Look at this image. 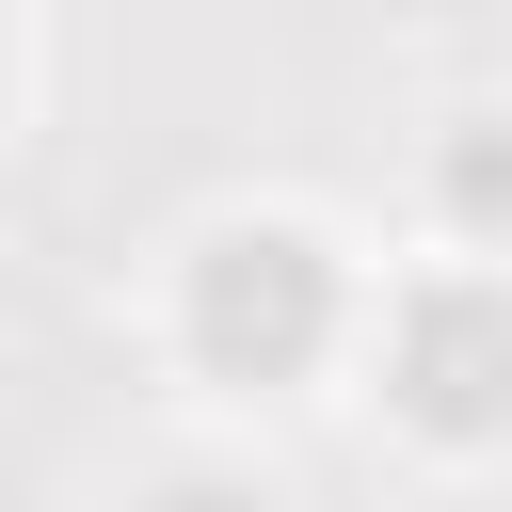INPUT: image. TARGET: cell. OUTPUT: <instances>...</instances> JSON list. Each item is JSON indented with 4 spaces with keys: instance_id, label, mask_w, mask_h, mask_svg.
I'll return each instance as SVG.
<instances>
[{
    "instance_id": "obj_1",
    "label": "cell",
    "mask_w": 512,
    "mask_h": 512,
    "mask_svg": "<svg viewBox=\"0 0 512 512\" xmlns=\"http://www.w3.org/2000/svg\"><path fill=\"white\" fill-rule=\"evenodd\" d=\"M192 320H208V352H272V368H288V352L320 336V256H304V240H224Z\"/></svg>"
},
{
    "instance_id": "obj_2",
    "label": "cell",
    "mask_w": 512,
    "mask_h": 512,
    "mask_svg": "<svg viewBox=\"0 0 512 512\" xmlns=\"http://www.w3.org/2000/svg\"><path fill=\"white\" fill-rule=\"evenodd\" d=\"M496 384H512V320L496 304H432L416 320V400L432 416H496Z\"/></svg>"
}]
</instances>
